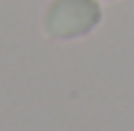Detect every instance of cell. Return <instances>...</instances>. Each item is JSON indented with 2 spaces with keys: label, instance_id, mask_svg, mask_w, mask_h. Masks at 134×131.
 <instances>
[{
  "label": "cell",
  "instance_id": "6da1fadb",
  "mask_svg": "<svg viewBox=\"0 0 134 131\" xmlns=\"http://www.w3.org/2000/svg\"><path fill=\"white\" fill-rule=\"evenodd\" d=\"M96 24H99V6L93 0H53L44 15L47 35L58 41L87 35Z\"/></svg>",
  "mask_w": 134,
  "mask_h": 131
}]
</instances>
